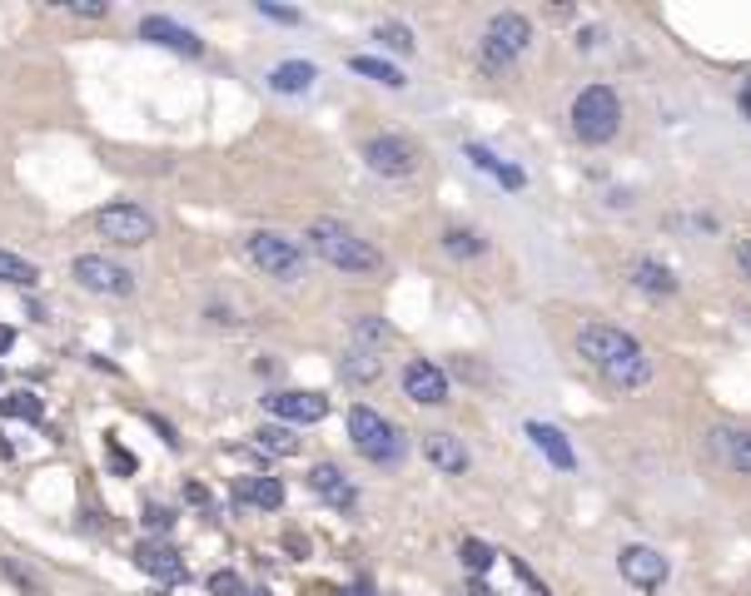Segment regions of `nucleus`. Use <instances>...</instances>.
Segmentation results:
<instances>
[{"label":"nucleus","mask_w":751,"mask_h":596,"mask_svg":"<svg viewBox=\"0 0 751 596\" xmlns=\"http://www.w3.org/2000/svg\"><path fill=\"white\" fill-rule=\"evenodd\" d=\"M577 353L587 358L592 372H602V382L617 392H637L652 382V358L642 353V343L632 333L612 323H583L577 328Z\"/></svg>","instance_id":"1"},{"label":"nucleus","mask_w":751,"mask_h":596,"mask_svg":"<svg viewBox=\"0 0 751 596\" xmlns=\"http://www.w3.org/2000/svg\"><path fill=\"white\" fill-rule=\"evenodd\" d=\"M304 239H309V249L338 273H358V279H368V273L384 269L378 243H368L364 233H354L348 224H338V219H314Z\"/></svg>","instance_id":"2"},{"label":"nucleus","mask_w":751,"mask_h":596,"mask_svg":"<svg viewBox=\"0 0 751 596\" xmlns=\"http://www.w3.org/2000/svg\"><path fill=\"white\" fill-rule=\"evenodd\" d=\"M527 45H533V20L517 15V10H498L478 40V65L488 74H503L527 55Z\"/></svg>","instance_id":"3"},{"label":"nucleus","mask_w":751,"mask_h":596,"mask_svg":"<svg viewBox=\"0 0 751 596\" xmlns=\"http://www.w3.org/2000/svg\"><path fill=\"white\" fill-rule=\"evenodd\" d=\"M622 130V94L612 84H587L573 100V134L583 144H612Z\"/></svg>","instance_id":"4"},{"label":"nucleus","mask_w":751,"mask_h":596,"mask_svg":"<svg viewBox=\"0 0 751 596\" xmlns=\"http://www.w3.org/2000/svg\"><path fill=\"white\" fill-rule=\"evenodd\" d=\"M348 438H354V447L368 457V462H384V467L404 462V452H408L404 432H398L384 412L364 408V402H354V408H348Z\"/></svg>","instance_id":"5"},{"label":"nucleus","mask_w":751,"mask_h":596,"mask_svg":"<svg viewBox=\"0 0 751 596\" xmlns=\"http://www.w3.org/2000/svg\"><path fill=\"white\" fill-rule=\"evenodd\" d=\"M245 253L254 259V269H264L269 279H279V283H299L304 269H309L299 243L284 239V233H269V229L249 233V239H245Z\"/></svg>","instance_id":"6"},{"label":"nucleus","mask_w":751,"mask_h":596,"mask_svg":"<svg viewBox=\"0 0 751 596\" xmlns=\"http://www.w3.org/2000/svg\"><path fill=\"white\" fill-rule=\"evenodd\" d=\"M364 164L374 169L378 179H414L423 169V154L404 134H374V140L364 144Z\"/></svg>","instance_id":"7"},{"label":"nucleus","mask_w":751,"mask_h":596,"mask_svg":"<svg viewBox=\"0 0 751 596\" xmlns=\"http://www.w3.org/2000/svg\"><path fill=\"white\" fill-rule=\"evenodd\" d=\"M95 229H100V239L125 243V249H140V243L155 239V219L140 204H105L95 214Z\"/></svg>","instance_id":"8"},{"label":"nucleus","mask_w":751,"mask_h":596,"mask_svg":"<svg viewBox=\"0 0 751 596\" xmlns=\"http://www.w3.org/2000/svg\"><path fill=\"white\" fill-rule=\"evenodd\" d=\"M70 273H75L80 289H90L100 298H130L135 293V273L110 263V259H100V253H80V259L70 263Z\"/></svg>","instance_id":"9"},{"label":"nucleus","mask_w":751,"mask_h":596,"mask_svg":"<svg viewBox=\"0 0 751 596\" xmlns=\"http://www.w3.org/2000/svg\"><path fill=\"white\" fill-rule=\"evenodd\" d=\"M264 408L289 428V422H324L329 418V398L324 392H309V388H279L264 398Z\"/></svg>","instance_id":"10"},{"label":"nucleus","mask_w":751,"mask_h":596,"mask_svg":"<svg viewBox=\"0 0 751 596\" xmlns=\"http://www.w3.org/2000/svg\"><path fill=\"white\" fill-rule=\"evenodd\" d=\"M617 571L627 577V587H637V591H662V587H667V577H672L667 557L652 551V547H622Z\"/></svg>","instance_id":"11"},{"label":"nucleus","mask_w":751,"mask_h":596,"mask_svg":"<svg viewBox=\"0 0 751 596\" xmlns=\"http://www.w3.org/2000/svg\"><path fill=\"white\" fill-rule=\"evenodd\" d=\"M140 40H150V45H165V50H175V55H205V40L195 35V30H185L179 20H169V15H145L140 20Z\"/></svg>","instance_id":"12"},{"label":"nucleus","mask_w":751,"mask_h":596,"mask_svg":"<svg viewBox=\"0 0 751 596\" xmlns=\"http://www.w3.org/2000/svg\"><path fill=\"white\" fill-rule=\"evenodd\" d=\"M404 392L418 408H438V402L448 398V372L438 363H428V358H414V363L404 368Z\"/></svg>","instance_id":"13"},{"label":"nucleus","mask_w":751,"mask_h":596,"mask_svg":"<svg viewBox=\"0 0 751 596\" xmlns=\"http://www.w3.org/2000/svg\"><path fill=\"white\" fill-rule=\"evenodd\" d=\"M135 567H140V571H150V577H160L165 587H179V581L189 577V571H185V557H179V551L169 547L165 537L140 541V547H135Z\"/></svg>","instance_id":"14"},{"label":"nucleus","mask_w":751,"mask_h":596,"mask_svg":"<svg viewBox=\"0 0 751 596\" xmlns=\"http://www.w3.org/2000/svg\"><path fill=\"white\" fill-rule=\"evenodd\" d=\"M423 457H428L438 472H448V477L468 472V447L453 438V432H423Z\"/></svg>","instance_id":"15"},{"label":"nucleus","mask_w":751,"mask_h":596,"mask_svg":"<svg viewBox=\"0 0 751 596\" xmlns=\"http://www.w3.org/2000/svg\"><path fill=\"white\" fill-rule=\"evenodd\" d=\"M527 442H533L537 447V452H543L547 457V462H553V467H563V472H573V467H577V457H573V442H567L563 438V432H557V428H547V422H527Z\"/></svg>","instance_id":"16"},{"label":"nucleus","mask_w":751,"mask_h":596,"mask_svg":"<svg viewBox=\"0 0 751 596\" xmlns=\"http://www.w3.org/2000/svg\"><path fill=\"white\" fill-rule=\"evenodd\" d=\"M309 482H314V492H319L324 502H334V507H338V512H348V507L358 502L354 482H348V477L338 472L334 462H319V467H314V472H309Z\"/></svg>","instance_id":"17"},{"label":"nucleus","mask_w":751,"mask_h":596,"mask_svg":"<svg viewBox=\"0 0 751 596\" xmlns=\"http://www.w3.org/2000/svg\"><path fill=\"white\" fill-rule=\"evenodd\" d=\"M706 438H712V452L722 457L726 467L751 477V432L746 428H716V432H706Z\"/></svg>","instance_id":"18"},{"label":"nucleus","mask_w":751,"mask_h":596,"mask_svg":"<svg viewBox=\"0 0 751 596\" xmlns=\"http://www.w3.org/2000/svg\"><path fill=\"white\" fill-rule=\"evenodd\" d=\"M235 497H239V502H249V507L274 512V507H284V482H279V477H239Z\"/></svg>","instance_id":"19"},{"label":"nucleus","mask_w":751,"mask_h":596,"mask_svg":"<svg viewBox=\"0 0 751 596\" xmlns=\"http://www.w3.org/2000/svg\"><path fill=\"white\" fill-rule=\"evenodd\" d=\"M314 80H319V70L309 60H284V65L269 70V90H279V94H304Z\"/></svg>","instance_id":"20"},{"label":"nucleus","mask_w":751,"mask_h":596,"mask_svg":"<svg viewBox=\"0 0 751 596\" xmlns=\"http://www.w3.org/2000/svg\"><path fill=\"white\" fill-rule=\"evenodd\" d=\"M632 283L647 289V293H657V298L676 293V273L667 269V263H657V259H637V263H632Z\"/></svg>","instance_id":"21"},{"label":"nucleus","mask_w":751,"mask_h":596,"mask_svg":"<svg viewBox=\"0 0 751 596\" xmlns=\"http://www.w3.org/2000/svg\"><path fill=\"white\" fill-rule=\"evenodd\" d=\"M468 159H473L478 169H488V174L498 179L503 189H523V184H527V174H523V169H517V164H507V159H498L493 149H483V144H468Z\"/></svg>","instance_id":"22"},{"label":"nucleus","mask_w":751,"mask_h":596,"mask_svg":"<svg viewBox=\"0 0 751 596\" xmlns=\"http://www.w3.org/2000/svg\"><path fill=\"white\" fill-rule=\"evenodd\" d=\"M338 372H344V382H378V372H384V363H378V353H364V348H348V358L338 363Z\"/></svg>","instance_id":"23"},{"label":"nucleus","mask_w":751,"mask_h":596,"mask_svg":"<svg viewBox=\"0 0 751 596\" xmlns=\"http://www.w3.org/2000/svg\"><path fill=\"white\" fill-rule=\"evenodd\" d=\"M348 70L354 74H364V80H378V84H388V90H404V70H394L388 60H374V55H354L348 60Z\"/></svg>","instance_id":"24"},{"label":"nucleus","mask_w":751,"mask_h":596,"mask_svg":"<svg viewBox=\"0 0 751 596\" xmlns=\"http://www.w3.org/2000/svg\"><path fill=\"white\" fill-rule=\"evenodd\" d=\"M443 253H453V259H483L488 253V239L473 229H443Z\"/></svg>","instance_id":"25"},{"label":"nucleus","mask_w":751,"mask_h":596,"mask_svg":"<svg viewBox=\"0 0 751 596\" xmlns=\"http://www.w3.org/2000/svg\"><path fill=\"white\" fill-rule=\"evenodd\" d=\"M0 283H15V289H35L40 283V269L30 259H20V253H5L0 249Z\"/></svg>","instance_id":"26"},{"label":"nucleus","mask_w":751,"mask_h":596,"mask_svg":"<svg viewBox=\"0 0 751 596\" xmlns=\"http://www.w3.org/2000/svg\"><path fill=\"white\" fill-rule=\"evenodd\" d=\"M0 418L40 422V418H45V402H40L35 392H10V398H0Z\"/></svg>","instance_id":"27"},{"label":"nucleus","mask_w":751,"mask_h":596,"mask_svg":"<svg viewBox=\"0 0 751 596\" xmlns=\"http://www.w3.org/2000/svg\"><path fill=\"white\" fill-rule=\"evenodd\" d=\"M394 343V328L384 323V318H358L354 323V348H364V353H374V348Z\"/></svg>","instance_id":"28"},{"label":"nucleus","mask_w":751,"mask_h":596,"mask_svg":"<svg viewBox=\"0 0 751 596\" xmlns=\"http://www.w3.org/2000/svg\"><path fill=\"white\" fill-rule=\"evenodd\" d=\"M0 577H5V581H15V587L25 591V596H45V581H40L35 571H30L25 561H20V557H0Z\"/></svg>","instance_id":"29"},{"label":"nucleus","mask_w":751,"mask_h":596,"mask_svg":"<svg viewBox=\"0 0 751 596\" xmlns=\"http://www.w3.org/2000/svg\"><path fill=\"white\" fill-rule=\"evenodd\" d=\"M254 438H259L264 452H279V457H294V452H299V438H294L284 422H269V428H259Z\"/></svg>","instance_id":"30"},{"label":"nucleus","mask_w":751,"mask_h":596,"mask_svg":"<svg viewBox=\"0 0 751 596\" xmlns=\"http://www.w3.org/2000/svg\"><path fill=\"white\" fill-rule=\"evenodd\" d=\"M374 40L384 50H394V55H414V30H408V25H378Z\"/></svg>","instance_id":"31"},{"label":"nucleus","mask_w":751,"mask_h":596,"mask_svg":"<svg viewBox=\"0 0 751 596\" xmlns=\"http://www.w3.org/2000/svg\"><path fill=\"white\" fill-rule=\"evenodd\" d=\"M493 561H498V551H493L488 541H463V567H468L473 577H483Z\"/></svg>","instance_id":"32"},{"label":"nucleus","mask_w":751,"mask_h":596,"mask_svg":"<svg viewBox=\"0 0 751 596\" xmlns=\"http://www.w3.org/2000/svg\"><path fill=\"white\" fill-rule=\"evenodd\" d=\"M145 527H150L155 531V537H169V527H175V507H160V502H150V507H145Z\"/></svg>","instance_id":"33"},{"label":"nucleus","mask_w":751,"mask_h":596,"mask_svg":"<svg viewBox=\"0 0 751 596\" xmlns=\"http://www.w3.org/2000/svg\"><path fill=\"white\" fill-rule=\"evenodd\" d=\"M209 591L215 596H245V577H239V571H209Z\"/></svg>","instance_id":"34"},{"label":"nucleus","mask_w":751,"mask_h":596,"mask_svg":"<svg viewBox=\"0 0 751 596\" xmlns=\"http://www.w3.org/2000/svg\"><path fill=\"white\" fill-rule=\"evenodd\" d=\"M259 15L279 20V25H299V10H289V5H274V0H259Z\"/></svg>","instance_id":"35"},{"label":"nucleus","mask_w":751,"mask_h":596,"mask_svg":"<svg viewBox=\"0 0 751 596\" xmlns=\"http://www.w3.org/2000/svg\"><path fill=\"white\" fill-rule=\"evenodd\" d=\"M185 502L189 507H205V512H209V507H215V497H209L205 482H185Z\"/></svg>","instance_id":"36"},{"label":"nucleus","mask_w":751,"mask_h":596,"mask_svg":"<svg viewBox=\"0 0 751 596\" xmlns=\"http://www.w3.org/2000/svg\"><path fill=\"white\" fill-rule=\"evenodd\" d=\"M110 467H115V472H135L140 462H135V452H125L120 442H110Z\"/></svg>","instance_id":"37"},{"label":"nucleus","mask_w":751,"mask_h":596,"mask_svg":"<svg viewBox=\"0 0 751 596\" xmlns=\"http://www.w3.org/2000/svg\"><path fill=\"white\" fill-rule=\"evenodd\" d=\"M70 10H75V15H90V20H100V15H105V0H75V5H70Z\"/></svg>","instance_id":"38"},{"label":"nucleus","mask_w":751,"mask_h":596,"mask_svg":"<svg viewBox=\"0 0 751 596\" xmlns=\"http://www.w3.org/2000/svg\"><path fill=\"white\" fill-rule=\"evenodd\" d=\"M732 253H736V263H742V273L751 279V239H736V243H732Z\"/></svg>","instance_id":"39"},{"label":"nucleus","mask_w":751,"mask_h":596,"mask_svg":"<svg viewBox=\"0 0 751 596\" xmlns=\"http://www.w3.org/2000/svg\"><path fill=\"white\" fill-rule=\"evenodd\" d=\"M284 547H289V551H294V557H309V541H304V537H299V531H289V537H284Z\"/></svg>","instance_id":"40"},{"label":"nucleus","mask_w":751,"mask_h":596,"mask_svg":"<svg viewBox=\"0 0 751 596\" xmlns=\"http://www.w3.org/2000/svg\"><path fill=\"white\" fill-rule=\"evenodd\" d=\"M10 348H15V328H10V323H0V358H5Z\"/></svg>","instance_id":"41"},{"label":"nucleus","mask_w":751,"mask_h":596,"mask_svg":"<svg viewBox=\"0 0 751 596\" xmlns=\"http://www.w3.org/2000/svg\"><path fill=\"white\" fill-rule=\"evenodd\" d=\"M597 40H602V30H583V35H577V45H583V50H597Z\"/></svg>","instance_id":"42"},{"label":"nucleus","mask_w":751,"mask_h":596,"mask_svg":"<svg viewBox=\"0 0 751 596\" xmlns=\"http://www.w3.org/2000/svg\"><path fill=\"white\" fill-rule=\"evenodd\" d=\"M0 457H5V462H10V457H15V442H10L5 432H0Z\"/></svg>","instance_id":"43"},{"label":"nucleus","mask_w":751,"mask_h":596,"mask_svg":"<svg viewBox=\"0 0 751 596\" xmlns=\"http://www.w3.org/2000/svg\"><path fill=\"white\" fill-rule=\"evenodd\" d=\"M736 104H742V114L751 120V90H742V100H736Z\"/></svg>","instance_id":"44"},{"label":"nucleus","mask_w":751,"mask_h":596,"mask_svg":"<svg viewBox=\"0 0 751 596\" xmlns=\"http://www.w3.org/2000/svg\"><path fill=\"white\" fill-rule=\"evenodd\" d=\"M329 596H364V591H348V587H334Z\"/></svg>","instance_id":"45"},{"label":"nucleus","mask_w":751,"mask_h":596,"mask_svg":"<svg viewBox=\"0 0 751 596\" xmlns=\"http://www.w3.org/2000/svg\"><path fill=\"white\" fill-rule=\"evenodd\" d=\"M245 596H269V591H264V587H254V591H245Z\"/></svg>","instance_id":"46"},{"label":"nucleus","mask_w":751,"mask_h":596,"mask_svg":"<svg viewBox=\"0 0 751 596\" xmlns=\"http://www.w3.org/2000/svg\"><path fill=\"white\" fill-rule=\"evenodd\" d=\"M478 596H498V591H488V587H478Z\"/></svg>","instance_id":"47"},{"label":"nucleus","mask_w":751,"mask_h":596,"mask_svg":"<svg viewBox=\"0 0 751 596\" xmlns=\"http://www.w3.org/2000/svg\"><path fill=\"white\" fill-rule=\"evenodd\" d=\"M0 382H5V368H0Z\"/></svg>","instance_id":"48"},{"label":"nucleus","mask_w":751,"mask_h":596,"mask_svg":"<svg viewBox=\"0 0 751 596\" xmlns=\"http://www.w3.org/2000/svg\"><path fill=\"white\" fill-rule=\"evenodd\" d=\"M746 90H751V84H746Z\"/></svg>","instance_id":"49"}]
</instances>
